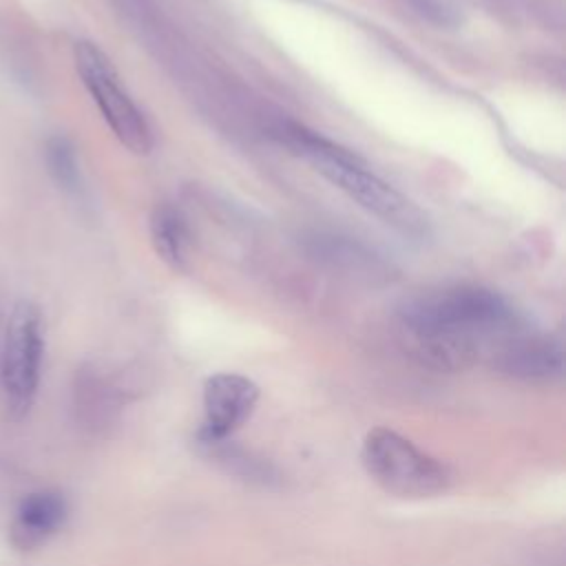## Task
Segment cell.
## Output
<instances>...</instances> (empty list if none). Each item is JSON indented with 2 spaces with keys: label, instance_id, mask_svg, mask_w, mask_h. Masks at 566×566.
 <instances>
[{
  "label": "cell",
  "instance_id": "obj_1",
  "mask_svg": "<svg viewBox=\"0 0 566 566\" xmlns=\"http://www.w3.org/2000/svg\"><path fill=\"white\" fill-rule=\"evenodd\" d=\"M398 314L420 360L451 371L473 365L484 345L515 327L511 305L497 292L475 285L418 294Z\"/></svg>",
  "mask_w": 566,
  "mask_h": 566
},
{
  "label": "cell",
  "instance_id": "obj_2",
  "mask_svg": "<svg viewBox=\"0 0 566 566\" xmlns=\"http://www.w3.org/2000/svg\"><path fill=\"white\" fill-rule=\"evenodd\" d=\"M276 135L318 175H323L329 184H334L352 201H356L363 210H367L382 223L409 237H422L427 232V221L422 212L347 148L323 137L316 130L292 122L279 126Z\"/></svg>",
  "mask_w": 566,
  "mask_h": 566
},
{
  "label": "cell",
  "instance_id": "obj_3",
  "mask_svg": "<svg viewBox=\"0 0 566 566\" xmlns=\"http://www.w3.org/2000/svg\"><path fill=\"white\" fill-rule=\"evenodd\" d=\"M360 462L367 475L396 497H436L451 484L447 464L387 427H376L365 436Z\"/></svg>",
  "mask_w": 566,
  "mask_h": 566
},
{
  "label": "cell",
  "instance_id": "obj_4",
  "mask_svg": "<svg viewBox=\"0 0 566 566\" xmlns=\"http://www.w3.org/2000/svg\"><path fill=\"white\" fill-rule=\"evenodd\" d=\"M73 60L84 88L91 93L95 106L119 144L135 155H148L153 150L150 124L122 86L119 75L106 53L88 40H77L73 44Z\"/></svg>",
  "mask_w": 566,
  "mask_h": 566
},
{
  "label": "cell",
  "instance_id": "obj_5",
  "mask_svg": "<svg viewBox=\"0 0 566 566\" xmlns=\"http://www.w3.org/2000/svg\"><path fill=\"white\" fill-rule=\"evenodd\" d=\"M42 354L44 338L40 312L33 303L18 301L7 318L0 352V387L13 420H22L35 400Z\"/></svg>",
  "mask_w": 566,
  "mask_h": 566
},
{
  "label": "cell",
  "instance_id": "obj_6",
  "mask_svg": "<svg viewBox=\"0 0 566 566\" xmlns=\"http://www.w3.org/2000/svg\"><path fill=\"white\" fill-rule=\"evenodd\" d=\"M259 387L241 374L221 371L203 385V422L199 438L203 444H219L232 436L254 411Z\"/></svg>",
  "mask_w": 566,
  "mask_h": 566
},
{
  "label": "cell",
  "instance_id": "obj_7",
  "mask_svg": "<svg viewBox=\"0 0 566 566\" xmlns=\"http://www.w3.org/2000/svg\"><path fill=\"white\" fill-rule=\"evenodd\" d=\"M495 365L522 380H553L564 371V349L555 338H509L497 349Z\"/></svg>",
  "mask_w": 566,
  "mask_h": 566
},
{
  "label": "cell",
  "instance_id": "obj_8",
  "mask_svg": "<svg viewBox=\"0 0 566 566\" xmlns=\"http://www.w3.org/2000/svg\"><path fill=\"white\" fill-rule=\"evenodd\" d=\"M69 513L66 500L57 491H35L27 495L13 522V542L20 548H33L60 531Z\"/></svg>",
  "mask_w": 566,
  "mask_h": 566
},
{
  "label": "cell",
  "instance_id": "obj_9",
  "mask_svg": "<svg viewBox=\"0 0 566 566\" xmlns=\"http://www.w3.org/2000/svg\"><path fill=\"white\" fill-rule=\"evenodd\" d=\"M150 239L157 256L172 270H181L188 256V228L181 214L170 208L161 206L155 208L150 217Z\"/></svg>",
  "mask_w": 566,
  "mask_h": 566
},
{
  "label": "cell",
  "instance_id": "obj_10",
  "mask_svg": "<svg viewBox=\"0 0 566 566\" xmlns=\"http://www.w3.org/2000/svg\"><path fill=\"white\" fill-rule=\"evenodd\" d=\"M44 164L57 188L75 195L82 190V175L77 153L66 135H53L44 146Z\"/></svg>",
  "mask_w": 566,
  "mask_h": 566
}]
</instances>
